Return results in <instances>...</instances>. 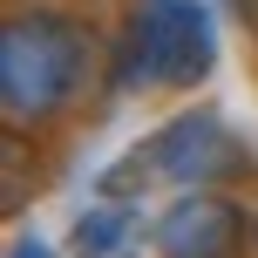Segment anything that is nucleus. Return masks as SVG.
I'll return each instance as SVG.
<instances>
[{"label": "nucleus", "instance_id": "obj_6", "mask_svg": "<svg viewBox=\"0 0 258 258\" xmlns=\"http://www.w3.org/2000/svg\"><path fill=\"white\" fill-rule=\"evenodd\" d=\"M0 156H7V197H0V204H7V218H14V211H21V183H27V143H21V129L0 136Z\"/></svg>", "mask_w": 258, "mask_h": 258}, {"label": "nucleus", "instance_id": "obj_7", "mask_svg": "<svg viewBox=\"0 0 258 258\" xmlns=\"http://www.w3.org/2000/svg\"><path fill=\"white\" fill-rule=\"evenodd\" d=\"M7 258H54V245H41L34 231H21V238H14V245H7Z\"/></svg>", "mask_w": 258, "mask_h": 258}, {"label": "nucleus", "instance_id": "obj_3", "mask_svg": "<svg viewBox=\"0 0 258 258\" xmlns=\"http://www.w3.org/2000/svg\"><path fill=\"white\" fill-rule=\"evenodd\" d=\"M211 68H218V34H211V7L204 0H136L129 82L197 89Z\"/></svg>", "mask_w": 258, "mask_h": 258}, {"label": "nucleus", "instance_id": "obj_5", "mask_svg": "<svg viewBox=\"0 0 258 258\" xmlns=\"http://www.w3.org/2000/svg\"><path fill=\"white\" fill-rule=\"evenodd\" d=\"M136 245H143V211L129 197L89 204L75 218V231H68V251L75 258H136Z\"/></svg>", "mask_w": 258, "mask_h": 258}, {"label": "nucleus", "instance_id": "obj_2", "mask_svg": "<svg viewBox=\"0 0 258 258\" xmlns=\"http://www.w3.org/2000/svg\"><path fill=\"white\" fill-rule=\"evenodd\" d=\"M245 170V150L224 129L218 109H190V116L163 122L156 136H143L136 150L122 156L102 177V197H129L143 183H204V177H238Z\"/></svg>", "mask_w": 258, "mask_h": 258}, {"label": "nucleus", "instance_id": "obj_4", "mask_svg": "<svg viewBox=\"0 0 258 258\" xmlns=\"http://www.w3.org/2000/svg\"><path fill=\"white\" fill-rule=\"evenodd\" d=\"M245 211L218 190H183L177 204L156 218V251L163 258H231L245 245Z\"/></svg>", "mask_w": 258, "mask_h": 258}, {"label": "nucleus", "instance_id": "obj_1", "mask_svg": "<svg viewBox=\"0 0 258 258\" xmlns=\"http://www.w3.org/2000/svg\"><path fill=\"white\" fill-rule=\"evenodd\" d=\"M89 34L54 7H21L0 27V109L7 122H41L75 95Z\"/></svg>", "mask_w": 258, "mask_h": 258}, {"label": "nucleus", "instance_id": "obj_8", "mask_svg": "<svg viewBox=\"0 0 258 258\" xmlns=\"http://www.w3.org/2000/svg\"><path fill=\"white\" fill-rule=\"evenodd\" d=\"M251 238H258V218H251Z\"/></svg>", "mask_w": 258, "mask_h": 258}]
</instances>
